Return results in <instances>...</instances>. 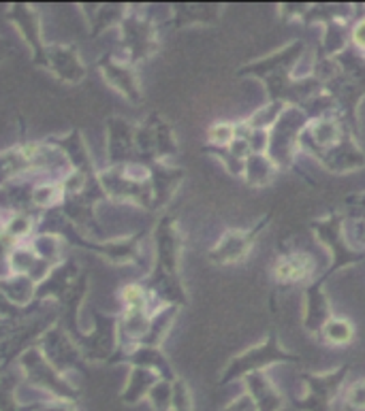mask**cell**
<instances>
[{
	"label": "cell",
	"mask_w": 365,
	"mask_h": 411,
	"mask_svg": "<svg viewBox=\"0 0 365 411\" xmlns=\"http://www.w3.org/2000/svg\"><path fill=\"white\" fill-rule=\"evenodd\" d=\"M310 269L308 258H286L278 265V275L282 279H301L310 273Z\"/></svg>",
	"instance_id": "6da1fadb"
},
{
	"label": "cell",
	"mask_w": 365,
	"mask_h": 411,
	"mask_svg": "<svg viewBox=\"0 0 365 411\" xmlns=\"http://www.w3.org/2000/svg\"><path fill=\"white\" fill-rule=\"evenodd\" d=\"M325 335L333 343H346L352 337V328H350V324H346L342 320H333L325 326Z\"/></svg>",
	"instance_id": "7a4b0ae2"
},
{
	"label": "cell",
	"mask_w": 365,
	"mask_h": 411,
	"mask_svg": "<svg viewBox=\"0 0 365 411\" xmlns=\"http://www.w3.org/2000/svg\"><path fill=\"white\" fill-rule=\"evenodd\" d=\"M122 299H124V303L131 309H139L143 305V292L139 286H127L124 290H122Z\"/></svg>",
	"instance_id": "3957f363"
},
{
	"label": "cell",
	"mask_w": 365,
	"mask_h": 411,
	"mask_svg": "<svg viewBox=\"0 0 365 411\" xmlns=\"http://www.w3.org/2000/svg\"><path fill=\"white\" fill-rule=\"evenodd\" d=\"M209 135H211V139L218 141V143H227L233 137V128H231V126H227V124H220V126H214Z\"/></svg>",
	"instance_id": "277c9868"
},
{
	"label": "cell",
	"mask_w": 365,
	"mask_h": 411,
	"mask_svg": "<svg viewBox=\"0 0 365 411\" xmlns=\"http://www.w3.org/2000/svg\"><path fill=\"white\" fill-rule=\"evenodd\" d=\"M352 37H355V43H357L361 49H365V19L355 28V35H352Z\"/></svg>",
	"instance_id": "5b68a950"
}]
</instances>
